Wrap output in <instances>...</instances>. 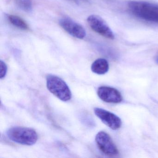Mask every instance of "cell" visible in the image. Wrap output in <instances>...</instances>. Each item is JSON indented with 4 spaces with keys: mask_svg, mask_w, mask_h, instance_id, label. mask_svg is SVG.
<instances>
[{
    "mask_svg": "<svg viewBox=\"0 0 158 158\" xmlns=\"http://www.w3.org/2000/svg\"><path fill=\"white\" fill-rule=\"evenodd\" d=\"M99 98L108 103H120L123 100L120 92L114 88L108 86L100 87L97 91Z\"/></svg>",
    "mask_w": 158,
    "mask_h": 158,
    "instance_id": "cell-8",
    "label": "cell"
},
{
    "mask_svg": "<svg viewBox=\"0 0 158 158\" xmlns=\"http://www.w3.org/2000/svg\"><path fill=\"white\" fill-rule=\"evenodd\" d=\"M47 86L50 92L57 98L64 102L72 98L71 90L66 83L59 77L48 75L46 77Z\"/></svg>",
    "mask_w": 158,
    "mask_h": 158,
    "instance_id": "cell-3",
    "label": "cell"
},
{
    "mask_svg": "<svg viewBox=\"0 0 158 158\" xmlns=\"http://www.w3.org/2000/svg\"><path fill=\"white\" fill-rule=\"evenodd\" d=\"M59 24L63 29L73 37L83 39L86 35V32L84 27L69 17L61 18Z\"/></svg>",
    "mask_w": 158,
    "mask_h": 158,
    "instance_id": "cell-6",
    "label": "cell"
},
{
    "mask_svg": "<svg viewBox=\"0 0 158 158\" xmlns=\"http://www.w3.org/2000/svg\"><path fill=\"white\" fill-rule=\"evenodd\" d=\"M7 135L12 141L22 145L31 146L37 141L38 136L34 129L24 127H14L7 131Z\"/></svg>",
    "mask_w": 158,
    "mask_h": 158,
    "instance_id": "cell-2",
    "label": "cell"
},
{
    "mask_svg": "<svg viewBox=\"0 0 158 158\" xmlns=\"http://www.w3.org/2000/svg\"><path fill=\"white\" fill-rule=\"evenodd\" d=\"M90 28L96 33L108 39H114L115 36L107 23L99 15H90L87 19Z\"/></svg>",
    "mask_w": 158,
    "mask_h": 158,
    "instance_id": "cell-4",
    "label": "cell"
},
{
    "mask_svg": "<svg viewBox=\"0 0 158 158\" xmlns=\"http://www.w3.org/2000/svg\"><path fill=\"white\" fill-rule=\"evenodd\" d=\"M155 61L156 62V63L158 64V54L156 55V57L155 58Z\"/></svg>",
    "mask_w": 158,
    "mask_h": 158,
    "instance_id": "cell-13",
    "label": "cell"
},
{
    "mask_svg": "<svg viewBox=\"0 0 158 158\" xmlns=\"http://www.w3.org/2000/svg\"><path fill=\"white\" fill-rule=\"evenodd\" d=\"M95 114L102 122L113 130H117L122 126L121 119L114 114L99 108L94 110Z\"/></svg>",
    "mask_w": 158,
    "mask_h": 158,
    "instance_id": "cell-7",
    "label": "cell"
},
{
    "mask_svg": "<svg viewBox=\"0 0 158 158\" xmlns=\"http://www.w3.org/2000/svg\"><path fill=\"white\" fill-rule=\"evenodd\" d=\"M17 2L20 9L26 12L32 11L33 5L31 0H17Z\"/></svg>",
    "mask_w": 158,
    "mask_h": 158,
    "instance_id": "cell-11",
    "label": "cell"
},
{
    "mask_svg": "<svg viewBox=\"0 0 158 158\" xmlns=\"http://www.w3.org/2000/svg\"><path fill=\"white\" fill-rule=\"evenodd\" d=\"M7 66L4 62L3 61H0V76H1V78L2 79L5 77L7 74Z\"/></svg>",
    "mask_w": 158,
    "mask_h": 158,
    "instance_id": "cell-12",
    "label": "cell"
},
{
    "mask_svg": "<svg viewBox=\"0 0 158 158\" xmlns=\"http://www.w3.org/2000/svg\"><path fill=\"white\" fill-rule=\"evenodd\" d=\"M73 1L75 2H79L81 1V0H73Z\"/></svg>",
    "mask_w": 158,
    "mask_h": 158,
    "instance_id": "cell-14",
    "label": "cell"
},
{
    "mask_svg": "<svg viewBox=\"0 0 158 158\" xmlns=\"http://www.w3.org/2000/svg\"><path fill=\"white\" fill-rule=\"evenodd\" d=\"M91 70L93 73L98 75H103L109 70V64L107 60L102 58L97 59L92 63Z\"/></svg>",
    "mask_w": 158,
    "mask_h": 158,
    "instance_id": "cell-9",
    "label": "cell"
},
{
    "mask_svg": "<svg viewBox=\"0 0 158 158\" xmlns=\"http://www.w3.org/2000/svg\"><path fill=\"white\" fill-rule=\"evenodd\" d=\"M130 12L136 17L152 23H158V5L139 1L128 3Z\"/></svg>",
    "mask_w": 158,
    "mask_h": 158,
    "instance_id": "cell-1",
    "label": "cell"
},
{
    "mask_svg": "<svg viewBox=\"0 0 158 158\" xmlns=\"http://www.w3.org/2000/svg\"><path fill=\"white\" fill-rule=\"evenodd\" d=\"M96 142L99 149L106 155L114 156L118 154L117 147L111 137L106 132H98L96 135Z\"/></svg>",
    "mask_w": 158,
    "mask_h": 158,
    "instance_id": "cell-5",
    "label": "cell"
},
{
    "mask_svg": "<svg viewBox=\"0 0 158 158\" xmlns=\"http://www.w3.org/2000/svg\"><path fill=\"white\" fill-rule=\"evenodd\" d=\"M8 18L10 23L14 26L22 30H27L29 29V27L27 23L19 16L10 15H8Z\"/></svg>",
    "mask_w": 158,
    "mask_h": 158,
    "instance_id": "cell-10",
    "label": "cell"
}]
</instances>
